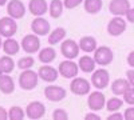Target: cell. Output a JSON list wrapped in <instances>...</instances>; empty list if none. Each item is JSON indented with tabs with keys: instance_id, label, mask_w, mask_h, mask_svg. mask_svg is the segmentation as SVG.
Masks as SVG:
<instances>
[{
	"instance_id": "obj_1",
	"label": "cell",
	"mask_w": 134,
	"mask_h": 120,
	"mask_svg": "<svg viewBox=\"0 0 134 120\" xmlns=\"http://www.w3.org/2000/svg\"><path fill=\"white\" fill-rule=\"evenodd\" d=\"M38 80H39V75L38 72L30 70H23V72L19 76V85L21 90L24 91H31L38 85Z\"/></svg>"
},
{
	"instance_id": "obj_2",
	"label": "cell",
	"mask_w": 134,
	"mask_h": 120,
	"mask_svg": "<svg viewBox=\"0 0 134 120\" xmlns=\"http://www.w3.org/2000/svg\"><path fill=\"white\" fill-rule=\"evenodd\" d=\"M114 59V53L111 51V48L102 46V47H97V49L94 51V60L98 65H109Z\"/></svg>"
},
{
	"instance_id": "obj_3",
	"label": "cell",
	"mask_w": 134,
	"mask_h": 120,
	"mask_svg": "<svg viewBox=\"0 0 134 120\" xmlns=\"http://www.w3.org/2000/svg\"><path fill=\"white\" fill-rule=\"evenodd\" d=\"M109 81H110V73L105 68H99V70H95L93 71V75H91V84L94 85V88L97 90H103L109 85Z\"/></svg>"
},
{
	"instance_id": "obj_4",
	"label": "cell",
	"mask_w": 134,
	"mask_h": 120,
	"mask_svg": "<svg viewBox=\"0 0 134 120\" xmlns=\"http://www.w3.org/2000/svg\"><path fill=\"white\" fill-rule=\"evenodd\" d=\"M18 31V24L14 17L5 16L0 19V36L12 37Z\"/></svg>"
},
{
	"instance_id": "obj_5",
	"label": "cell",
	"mask_w": 134,
	"mask_h": 120,
	"mask_svg": "<svg viewBox=\"0 0 134 120\" xmlns=\"http://www.w3.org/2000/svg\"><path fill=\"white\" fill-rule=\"evenodd\" d=\"M79 44L76 41H74L72 39H67L64 41H62V46H60V52L62 55L66 58V59H71L74 60L78 55H79Z\"/></svg>"
},
{
	"instance_id": "obj_6",
	"label": "cell",
	"mask_w": 134,
	"mask_h": 120,
	"mask_svg": "<svg viewBox=\"0 0 134 120\" xmlns=\"http://www.w3.org/2000/svg\"><path fill=\"white\" fill-rule=\"evenodd\" d=\"M58 71L59 73L66 79H72L78 75V71H79V65L76 63H74L71 59H67L64 61H62L59 65H58Z\"/></svg>"
},
{
	"instance_id": "obj_7",
	"label": "cell",
	"mask_w": 134,
	"mask_h": 120,
	"mask_svg": "<svg viewBox=\"0 0 134 120\" xmlns=\"http://www.w3.org/2000/svg\"><path fill=\"white\" fill-rule=\"evenodd\" d=\"M70 90L74 95H78V96H83V95H87L91 90V85L86 79L83 78H75L72 79V81L70 83Z\"/></svg>"
},
{
	"instance_id": "obj_8",
	"label": "cell",
	"mask_w": 134,
	"mask_h": 120,
	"mask_svg": "<svg viewBox=\"0 0 134 120\" xmlns=\"http://www.w3.org/2000/svg\"><path fill=\"white\" fill-rule=\"evenodd\" d=\"M106 104V97L105 95L100 92V91H94L88 95V99H87V105L91 111H100L105 108Z\"/></svg>"
},
{
	"instance_id": "obj_9",
	"label": "cell",
	"mask_w": 134,
	"mask_h": 120,
	"mask_svg": "<svg viewBox=\"0 0 134 120\" xmlns=\"http://www.w3.org/2000/svg\"><path fill=\"white\" fill-rule=\"evenodd\" d=\"M21 48H23V51L26 53H35L39 51L40 48V40L38 37V35H26L23 37V40H21L20 43Z\"/></svg>"
},
{
	"instance_id": "obj_10",
	"label": "cell",
	"mask_w": 134,
	"mask_h": 120,
	"mask_svg": "<svg viewBox=\"0 0 134 120\" xmlns=\"http://www.w3.org/2000/svg\"><path fill=\"white\" fill-rule=\"evenodd\" d=\"M46 113V107L40 102H31L26 107V116L31 120H38L44 116Z\"/></svg>"
},
{
	"instance_id": "obj_11",
	"label": "cell",
	"mask_w": 134,
	"mask_h": 120,
	"mask_svg": "<svg viewBox=\"0 0 134 120\" xmlns=\"http://www.w3.org/2000/svg\"><path fill=\"white\" fill-rule=\"evenodd\" d=\"M126 31V21L121 16H114L107 24V32L111 36H119Z\"/></svg>"
},
{
	"instance_id": "obj_12",
	"label": "cell",
	"mask_w": 134,
	"mask_h": 120,
	"mask_svg": "<svg viewBox=\"0 0 134 120\" xmlns=\"http://www.w3.org/2000/svg\"><path fill=\"white\" fill-rule=\"evenodd\" d=\"M66 95H67L66 90L59 85H48L44 88V96H46V99H48L50 102H54V103L63 100L66 97Z\"/></svg>"
},
{
	"instance_id": "obj_13",
	"label": "cell",
	"mask_w": 134,
	"mask_h": 120,
	"mask_svg": "<svg viewBox=\"0 0 134 120\" xmlns=\"http://www.w3.org/2000/svg\"><path fill=\"white\" fill-rule=\"evenodd\" d=\"M7 14L8 16L16 19H21L26 15V5L21 0H11L7 5Z\"/></svg>"
},
{
	"instance_id": "obj_14",
	"label": "cell",
	"mask_w": 134,
	"mask_h": 120,
	"mask_svg": "<svg viewBox=\"0 0 134 120\" xmlns=\"http://www.w3.org/2000/svg\"><path fill=\"white\" fill-rule=\"evenodd\" d=\"M31 29H32V32L35 35L44 36V35L50 34V24H48V21L44 17L36 16L35 19L32 20V23H31Z\"/></svg>"
},
{
	"instance_id": "obj_15",
	"label": "cell",
	"mask_w": 134,
	"mask_h": 120,
	"mask_svg": "<svg viewBox=\"0 0 134 120\" xmlns=\"http://www.w3.org/2000/svg\"><path fill=\"white\" fill-rule=\"evenodd\" d=\"M130 9L129 0H111L109 4V11L114 16H124Z\"/></svg>"
},
{
	"instance_id": "obj_16",
	"label": "cell",
	"mask_w": 134,
	"mask_h": 120,
	"mask_svg": "<svg viewBox=\"0 0 134 120\" xmlns=\"http://www.w3.org/2000/svg\"><path fill=\"white\" fill-rule=\"evenodd\" d=\"M38 75H39V78H40L43 81L54 83L55 80L58 79L59 71H58V70H55L54 67H50V65H43V67L39 68Z\"/></svg>"
},
{
	"instance_id": "obj_17",
	"label": "cell",
	"mask_w": 134,
	"mask_h": 120,
	"mask_svg": "<svg viewBox=\"0 0 134 120\" xmlns=\"http://www.w3.org/2000/svg\"><path fill=\"white\" fill-rule=\"evenodd\" d=\"M28 9L34 16H43L48 11V4L46 0H30Z\"/></svg>"
},
{
	"instance_id": "obj_18",
	"label": "cell",
	"mask_w": 134,
	"mask_h": 120,
	"mask_svg": "<svg viewBox=\"0 0 134 120\" xmlns=\"http://www.w3.org/2000/svg\"><path fill=\"white\" fill-rule=\"evenodd\" d=\"M0 91L4 95H11L15 91V81L8 73L0 75Z\"/></svg>"
},
{
	"instance_id": "obj_19",
	"label": "cell",
	"mask_w": 134,
	"mask_h": 120,
	"mask_svg": "<svg viewBox=\"0 0 134 120\" xmlns=\"http://www.w3.org/2000/svg\"><path fill=\"white\" fill-rule=\"evenodd\" d=\"M130 83L127 81V79H117L111 83V92L115 96H124V93L130 88Z\"/></svg>"
},
{
	"instance_id": "obj_20",
	"label": "cell",
	"mask_w": 134,
	"mask_h": 120,
	"mask_svg": "<svg viewBox=\"0 0 134 120\" xmlns=\"http://www.w3.org/2000/svg\"><path fill=\"white\" fill-rule=\"evenodd\" d=\"M20 47L21 46H19V43L15 39H12V37H7L3 41V46H2L4 53L5 55H9V56L16 55V53L19 52V49H20Z\"/></svg>"
},
{
	"instance_id": "obj_21",
	"label": "cell",
	"mask_w": 134,
	"mask_h": 120,
	"mask_svg": "<svg viewBox=\"0 0 134 120\" xmlns=\"http://www.w3.org/2000/svg\"><path fill=\"white\" fill-rule=\"evenodd\" d=\"M79 48L83 51V52H86V53H90V52H94L95 49H97V40H95V37H93V36H83V37H81V40H79Z\"/></svg>"
},
{
	"instance_id": "obj_22",
	"label": "cell",
	"mask_w": 134,
	"mask_h": 120,
	"mask_svg": "<svg viewBox=\"0 0 134 120\" xmlns=\"http://www.w3.org/2000/svg\"><path fill=\"white\" fill-rule=\"evenodd\" d=\"M95 64H97V63H95L94 58H91V56H82V58L79 59V63H78V65H79V70L83 71L85 73L93 72L94 68H95Z\"/></svg>"
},
{
	"instance_id": "obj_23",
	"label": "cell",
	"mask_w": 134,
	"mask_h": 120,
	"mask_svg": "<svg viewBox=\"0 0 134 120\" xmlns=\"http://www.w3.org/2000/svg\"><path fill=\"white\" fill-rule=\"evenodd\" d=\"M55 58H57V52H55V49L52 47H46V48L40 49V52H39V61L40 63L48 64V63L54 61Z\"/></svg>"
},
{
	"instance_id": "obj_24",
	"label": "cell",
	"mask_w": 134,
	"mask_h": 120,
	"mask_svg": "<svg viewBox=\"0 0 134 120\" xmlns=\"http://www.w3.org/2000/svg\"><path fill=\"white\" fill-rule=\"evenodd\" d=\"M63 8H64V4L62 3V0H51V4L48 5L50 16L52 19L60 17L62 14H63Z\"/></svg>"
},
{
	"instance_id": "obj_25",
	"label": "cell",
	"mask_w": 134,
	"mask_h": 120,
	"mask_svg": "<svg viewBox=\"0 0 134 120\" xmlns=\"http://www.w3.org/2000/svg\"><path fill=\"white\" fill-rule=\"evenodd\" d=\"M66 36V29L62 28V27H58L55 28L54 31H51V34H48V44L50 46H55L60 43Z\"/></svg>"
},
{
	"instance_id": "obj_26",
	"label": "cell",
	"mask_w": 134,
	"mask_h": 120,
	"mask_svg": "<svg viewBox=\"0 0 134 120\" xmlns=\"http://www.w3.org/2000/svg\"><path fill=\"white\" fill-rule=\"evenodd\" d=\"M15 70V61L9 55L0 58V73H11Z\"/></svg>"
},
{
	"instance_id": "obj_27",
	"label": "cell",
	"mask_w": 134,
	"mask_h": 120,
	"mask_svg": "<svg viewBox=\"0 0 134 120\" xmlns=\"http://www.w3.org/2000/svg\"><path fill=\"white\" fill-rule=\"evenodd\" d=\"M85 11L90 15H95L102 9V0H85Z\"/></svg>"
},
{
	"instance_id": "obj_28",
	"label": "cell",
	"mask_w": 134,
	"mask_h": 120,
	"mask_svg": "<svg viewBox=\"0 0 134 120\" xmlns=\"http://www.w3.org/2000/svg\"><path fill=\"white\" fill-rule=\"evenodd\" d=\"M24 116H26L24 110H21V108L18 107V105L11 107L9 111H8V117H9L11 120H23Z\"/></svg>"
},
{
	"instance_id": "obj_29",
	"label": "cell",
	"mask_w": 134,
	"mask_h": 120,
	"mask_svg": "<svg viewBox=\"0 0 134 120\" xmlns=\"http://www.w3.org/2000/svg\"><path fill=\"white\" fill-rule=\"evenodd\" d=\"M122 105H124V100L114 96V97H111V99H109L106 102V110L110 111V112H114V111H118Z\"/></svg>"
},
{
	"instance_id": "obj_30",
	"label": "cell",
	"mask_w": 134,
	"mask_h": 120,
	"mask_svg": "<svg viewBox=\"0 0 134 120\" xmlns=\"http://www.w3.org/2000/svg\"><path fill=\"white\" fill-rule=\"evenodd\" d=\"M34 64H35V60H34L32 56H24V58L19 59L18 67L20 70H30L31 67H34Z\"/></svg>"
},
{
	"instance_id": "obj_31",
	"label": "cell",
	"mask_w": 134,
	"mask_h": 120,
	"mask_svg": "<svg viewBox=\"0 0 134 120\" xmlns=\"http://www.w3.org/2000/svg\"><path fill=\"white\" fill-rule=\"evenodd\" d=\"M52 119L54 120H67L69 119V113L64 110H62V108H58V110H55L52 112Z\"/></svg>"
},
{
	"instance_id": "obj_32",
	"label": "cell",
	"mask_w": 134,
	"mask_h": 120,
	"mask_svg": "<svg viewBox=\"0 0 134 120\" xmlns=\"http://www.w3.org/2000/svg\"><path fill=\"white\" fill-rule=\"evenodd\" d=\"M124 102L130 104V105H134V87H130L124 93Z\"/></svg>"
},
{
	"instance_id": "obj_33",
	"label": "cell",
	"mask_w": 134,
	"mask_h": 120,
	"mask_svg": "<svg viewBox=\"0 0 134 120\" xmlns=\"http://www.w3.org/2000/svg\"><path fill=\"white\" fill-rule=\"evenodd\" d=\"M83 3V0H63V4L66 8L69 9H72V8H76L79 4Z\"/></svg>"
},
{
	"instance_id": "obj_34",
	"label": "cell",
	"mask_w": 134,
	"mask_h": 120,
	"mask_svg": "<svg viewBox=\"0 0 134 120\" xmlns=\"http://www.w3.org/2000/svg\"><path fill=\"white\" fill-rule=\"evenodd\" d=\"M124 117L126 120H134V107L127 108V110L125 111V113H124Z\"/></svg>"
},
{
	"instance_id": "obj_35",
	"label": "cell",
	"mask_w": 134,
	"mask_h": 120,
	"mask_svg": "<svg viewBox=\"0 0 134 120\" xmlns=\"http://www.w3.org/2000/svg\"><path fill=\"white\" fill-rule=\"evenodd\" d=\"M126 78H127V81L130 83V85L134 87V68L126 71Z\"/></svg>"
},
{
	"instance_id": "obj_36",
	"label": "cell",
	"mask_w": 134,
	"mask_h": 120,
	"mask_svg": "<svg viewBox=\"0 0 134 120\" xmlns=\"http://www.w3.org/2000/svg\"><path fill=\"white\" fill-rule=\"evenodd\" d=\"M122 119H125L124 115L117 112V111H114V113H111V115L107 116V120H122Z\"/></svg>"
},
{
	"instance_id": "obj_37",
	"label": "cell",
	"mask_w": 134,
	"mask_h": 120,
	"mask_svg": "<svg viewBox=\"0 0 134 120\" xmlns=\"http://www.w3.org/2000/svg\"><path fill=\"white\" fill-rule=\"evenodd\" d=\"M85 119H86V120H100V116L97 115V113H94V111H93V112H90V113H87V115L85 116Z\"/></svg>"
},
{
	"instance_id": "obj_38",
	"label": "cell",
	"mask_w": 134,
	"mask_h": 120,
	"mask_svg": "<svg viewBox=\"0 0 134 120\" xmlns=\"http://www.w3.org/2000/svg\"><path fill=\"white\" fill-rule=\"evenodd\" d=\"M126 19H127V21H130V23H134V8H130V9L127 11Z\"/></svg>"
},
{
	"instance_id": "obj_39",
	"label": "cell",
	"mask_w": 134,
	"mask_h": 120,
	"mask_svg": "<svg viewBox=\"0 0 134 120\" xmlns=\"http://www.w3.org/2000/svg\"><path fill=\"white\" fill-rule=\"evenodd\" d=\"M8 119V112L3 107H0V120H7Z\"/></svg>"
},
{
	"instance_id": "obj_40",
	"label": "cell",
	"mask_w": 134,
	"mask_h": 120,
	"mask_svg": "<svg viewBox=\"0 0 134 120\" xmlns=\"http://www.w3.org/2000/svg\"><path fill=\"white\" fill-rule=\"evenodd\" d=\"M127 63H129L130 67L134 68V51H131V52L129 53V56H127Z\"/></svg>"
},
{
	"instance_id": "obj_41",
	"label": "cell",
	"mask_w": 134,
	"mask_h": 120,
	"mask_svg": "<svg viewBox=\"0 0 134 120\" xmlns=\"http://www.w3.org/2000/svg\"><path fill=\"white\" fill-rule=\"evenodd\" d=\"M7 3V0H0V5H5Z\"/></svg>"
},
{
	"instance_id": "obj_42",
	"label": "cell",
	"mask_w": 134,
	"mask_h": 120,
	"mask_svg": "<svg viewBox=\"0 0 134 120\" xmlns=\"http://www.w3.org/2000/svg\"><path fill=\"white\" fill-rule=\"evenodd\" d=\"M2 46H3V41H2V37H0V48H2Z\"/></svg>"
},
{
	"instance_id": "obj_43",
	"label": "cell",
	"mask_w": 134,
	"mask_h": 120,
	"mask_svg": "<svg viewBox=\"0 0 134 120\" xmlns=\"http://www.w3.org/2000/svg\"><path fill=\"white\" fill-rule=\"evenodd\" d=\"M0 75H2V73H0Z\"/></svg>"
}]
</instances>
